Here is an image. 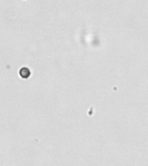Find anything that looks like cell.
<instances>
[{"label": "cell", "instance_id": "cell-1", "mask_svg": "<svg viewBox=\"0 0 148 166\" xmlns=\"http://www.w3.org/2000/svg\"><path fill=\"white\" fill-rule=\"evenodd\" d=\"M19 75L23 79H28L31 75V71L28 67H22L19 69Z\"/></svg>", "mask_w": 148, "mask_h": 166}]
</instances>
